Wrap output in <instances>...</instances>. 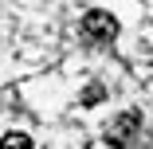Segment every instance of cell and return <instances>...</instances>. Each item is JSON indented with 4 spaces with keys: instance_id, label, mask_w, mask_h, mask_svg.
<instances>
[{
    "instance_id": "cell-1",
    "label": "cell",
    "mask_w": 153,
    "mask_h": 149,
    "mask_svg": "<svg viewBox=\"0 0 153 149\" xmlns=\"http://www.w3.org/2000/svg\"><path fill=\"white\" fill-rule=\"evenodd\" d=\"M82 36L94 39V43H110V39H118V16L106 12V8H90V12L82 16Z\"/></svg>"
},
{
    "instance_id": "cell-2",
    "label": "cell",
    "mask_w": 153,
    "mask_h": 149,
    "mask_svg": "<svg viewBox=\"0 0 153 149\" xmlns=\"http://www.w3.org/2000/svg\"><path fill=\"white\" fill-rule=\"evenodd\" d=\"M137 126H141V114H137V110H126V114H118L114 122L106 126V141H110V145H122V141H126V137H130Z\"/></svg>"
},
{
    "instance_id": "cell-3",
    "label": "cell",
    "mask_w": 153,
    "mask_h": 149,
    "mask_svg": "<svg viewBox=\"0 0 153 149\" xmlns=\"http://www.w3.org/2000/svg\"><path fill=\"white\" fill-rule=\"evenodd\" d=\"M4 149H36V145H32V137H27V133L8 130V133H4Z\"/></svg>"
},
{
    "instance_id": "cell-4",
    "label": "cell",
    "mask_w": 153,
    "mask_h": 149,
    "mask_svg": "<svg viewBox=\"0 0 153 149\" xmlns=\"http://www.w3.org/2000/svg\"><path fill=\"white\" fill-rule=\"evenodd\" d=\"M94 98H102V86H90V90H82V102H86V106L94 102Z\"/></svg>"
}]
</instances>
